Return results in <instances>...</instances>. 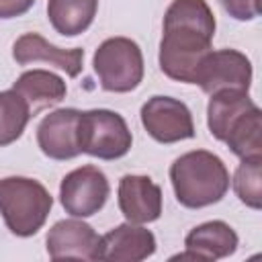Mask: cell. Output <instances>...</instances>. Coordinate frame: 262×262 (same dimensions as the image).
I'll return each mask as SVG.
<instances>
[{"label": "cell", "instance_id": "cell-21", "mask_svg": "<svg viewBox=\"0 0 262 262\" xmlns=\"http://www.w3.org/2000/svg\"><path fill=\"white\" fill-rule=\"evenodd\" d=\"M225 12L235 20H254L260 14L258 0H219Z\"/></svg>", "mask_w": 262, "mask_h": 262}, {"label": "cell", "instance_id": "cell-22", "mask_svg": "<svg viewBox=\"0 0 262 262\" xmlns=\"http://www.w3.org/2000/svg\"><path fill=\"white\" fill-rule=\"evenodd\" d=\"M35 0H0V18H16L33 8Z\"/></svg>", "mask_w": 262, "mask_h": 262}, {"label": "cell", "instance_id": "cell-3", "mask_svg": "<svg viewBox=\"0 0 262 262\" xmlns=\"http://www.w3.org/2000/svg\"><path fill=\"white\" fill-rule=\"evenodd\" d=\"M51 207L53 196L39 180L27 176L0 178V213L16 237L35 235L45 225Z\"/></svg>", "mask_w": 262, "mask_h": 262}, {"label": "cell", "instance_id": "cell-13", "mask_svg": "<svg viewBox=\"0 0 262 262\" xmlns=\"http://www.w3.org/2000/svg\"><path fill=\"white\" fill-rule=\"evenodd\" d=\"M12 57L18 66H29L35 61L51 63L59 70H63L70 78L80 76L82 61H84V49H61L47 39H43L39 33H25L20 35L12 45Z\"/></svg>", "mask_w": 262, "mask_h": 262}, {"label": "cell", "instance_id": "cell-1", "mask_svg": "<svg viewBox=\"0 0 262 262\" xmlns=\"http://www.w3.org/2000/svg\"><path fill=\"white\" fill-rule=\"evenodd\" d=\"M215 27L213 10L205 0H172L164 14L160 70L176 82L194 84L201 61L213 51Z\"/></svg>", "mask_w": 262, "mask_h": 262}, {"label": "cell", "instance_id": "cell-15", "mask_svg": "<svg viewBox=\"0 0 262 262\" xmlns=\"http://www.w3.org/2000/svg\"><path fill=\"white\" fill-rule=\"evenodd\" d=\"M254 106H258L248 90H219L211 94L207 106V125L215 139L225 141L229 129Z\"/></svg>", "mask_w": 262, "mask_h": 262}, {"label": "cell", "instance_id": "cell-12", "mask_svg": "<svg viewBox=\"0 0 262 262\" xmlns=\"http://www.w3.org/2000/svg\"><path fill=\"white\" fill-rule=\"evenodd\" d=\"M156 252V235L139 223H121L100 235L98 260L139 262Z\"/></svg>", "mask_w": 262, "mask_h": 262}, {"label": "cell", "instance_id": "cell-7", "mask_svg": "<svg viewBox=\"0 0 262 262\" xmlns=\"http://www.w3.org/2000/svg\"><path fill=\"white\" fill-rule=\"evenodd\" d=\"M141 125L158 143H176L194 137L190 108L172 96L156 94L141 106Z\"/></svg>", "mask_w": 262, "mask_h": 262}, {"label": "cell", "instance_id": "cell-11", "mask_svg": "<svg viewBox=\"0 0 262 262\" xmlns=\"http://www.w3.org/2000/svg\"><path fill=\"white\" fill-rule=\"evenodd\" d=\"M119 209L129 223H151L162 215V188L139 174H125L119 180Z\"/></svg>", "mask_w": 262, "mask_h": 262}, {"label": "cell", "instance_id": "cell-2", "mask_svg": "<svg viewBox=\"0 0 262 262\" xmlns=\"http://www.w3.org/2000/svg\"><path fill=\"white\" fill-rule=\"evenodd\" d=\"M170 182L182 207L203 209L219 203L227 194L229 172L213 151L192 149L174 160L170 166Z\"/></svg>", "mask_w": 262, "mask_h": 262}, {"label": "cell", "instance_id": "cell-16", "mask_svg": "<svg viewBox=\"0 0 262 262\" xmlns=\"http://www.w3.org/2000/svg\"><path fill=\"white\" fill-rule=\"evenodd\" d=\"M12 90H16L31 106V111H39L49 104H57L66 98L68 86L63 78L49 70H29L23 72L16 82L12 84Z\"/></svg>", "mask_w": 262, "mask_h": 262}, {"label": "cell", "instance_id": "cell-10", "mask_svg": "<svg viewBox=\"0 0 262 262\" xmlns=\"http://www.w3.org/2000/svg\"><path fill=\"white\" fill-rule=\"evenodd\" d=\"M47 254L51 260L61 258H80V260H98L100 235L92 225L84 223L80 217L61 219L51 225L45 237Z\"/></svg>", "mask_w": 262, "mask_h": 262}, {"label": "cell", "instance_id": "cell-20", "mask_svg": "<svg viewBox=\"0 0 262 262\" xmlns=\"http://www.w3.org/2000/svg\"><path fill=\"white\" fill-rule=\"evenodd\" d=\"M233 190L246 207L254 211L262 207V158L242 160L233 174Z\"/></svg>", "mask_w": 262, "mask_h": 262}, {"label": "cell", "instance_id": "cell-5", "mask_svg": "<svg viewBox=\"0 0 262 262\" xmlns=\"http://www.w3.org/2000/svg\"><path fill=\"white\" fill-rule=\"evenodd\" d=\"M133 135L127 121L108 108H92L80 113L78 119V145L80 154L98 160H119L129 154Z\"/></svg>", "mask_w": 262, "mask_h": 262}, {"label": "cell", "instance_id": "cell-17", "mask_svg": "<svg viewBox=\"0 0 262 262\" xmlns=\"http://www.w3.org/2000/svg\"><path fill=\"white\" fill-rule=\"evenodd\" d=\"M98 0H47V18L63 37L82 35L94 20Z\"/></svg>", "mask_w": 262, "mask_h": 262}, {"label": "cell", "instance_id": "cell-8", "mask_svg": "<svg viewBox=\"0 0 262 262\" xmlns=\"http://www.w3.org/2000/svg\"><path fill=\"white\" fill-rule=\"evenodd\" d=\"M194 84L209 96L219 90H250L252 63L237 49L209 51L196 70Z\"/></svg>", "mask_w": 262, "mask_h": 262}, {"label": "cell", "instance_id": "cell-19", "mask_svg": "<svg viewBox=\"0 0 262 262\" xmlns=\"http://www.w3.org/2000/svg\"><path fill=\"white\" fill-rule=\"evenodd\" d=\"M33 117V111L29 102L16 92V90H2L0 92V147H6L14 143L29 119Z\"/></svg>", "mask_w": 262, "mask_h": 262}, {"label": "cell", "instance_id": "cell-4", "mask_svg": "<svg viewBox=\"0 0 262 262\" xmlns=\"http://www.w3.org/2000/svg\"><path fill=\"white\" fill-rule=\"evenodd\" d=\"M92 68L102 90L125 94L143 80V53L133 39L111 37L96 47Z\"/></svg>", "mask_w": 262, "mask_h": 262}, {"label": "cell", "instance_id": "cell-18", "mask_svg": "<svg viewBox=\"0 0 262 262\" xmlns=\"http://www.w3.org/2000/svg\"><path fill=\"white\" fill-rule=\"evenodd\" d=\"M239 160L262 158V113L258 106L248 111L227 133L223 141Z\"/></svg>", "mask_w": 262, "mask_h": 262}, {"label": "cell", "instance_id": "cell-14", "mask_svg": "<svg viewBox=\"0 0 262 262\" xmlns=\"http://www.w3.org/2000/svg\"><path fill=\"white\" fill-rule=\"evenodd\" d=\"M237 233L225 221H207L196 225L184 237L186 252L172 256V260H219L237 250Z\"/></svg>", "mask_w": 262, "mask_h": 262}, {"label": "cell", "instance_id": "cell-9", "mask_svg": "<svg viewBox=\"0 0 262 262\" xmlns=\"http://www.w3.org/2000/svg\"><path fill=\"white\" fill-rule=\"evenodd\" d=\"M78 108H57L45 115L37 127V145L39 149L57 162L72 160L80 156L78 145Z\"/></svg>", "mask_w": 262, "mask_h": 262}, {"label": "cell", "instance_id": "cell-6", "mask_svg": "<svg viewBox=\"0 0 262 262\" xmlns=\"http://www.w3.org/2000/svg\"><path fill=\"white\" fill-rule=\"evenodd\" d=\"M111 194L108 180L104 172L96 166H82L68 172L59 184V201L66 213L72 217H92L96 215Z\"/></svg>", "mask_w": 262, "mask_h": 262}]
</instances>
